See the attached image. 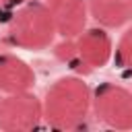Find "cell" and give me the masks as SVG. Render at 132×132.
Masks as SVG:
<instances>
[{"instance_id": "6da1fadb", "label": "cell", "mask_w": 132, "mask_h": 132, "mask_svg": "<svg viewBox=\"0 0 132 132\" xmlns=\"http://www.w3.org/2000/svg\"><path fill=\"white\" fill-rule=\"evenodd\" d=\"M93 101V91L78 76H62L47 87L43 97V120L56 130H76L87 118Z\"/></svg>"}, {"instance_id": "7a4b0ae2", "label": "cell", "mask_w": 132, "mask_h": 132, "mask_svg": "<svg viewBox=\"0 0 132 132\" xmlns=\"http://www.w3.org/2000/svg\"><path fill=\"white\" fill-rule=\"evenodd\" d=\"M54 16L43 2H27L19 6L6 29V41L21 50H45L56 35Z\"/></svg>"}, {"instance_id": "3957f363", "label": "cell", "mask_w": 132, "mask_h": 132, "mask_svg": "<svg viewBox=\"0 0 132 132\" xmlns=\"http://www.w3.org/2000/svg\"><path fill=\"white\" fill-rule=\"evenodd\" d=\"M56 56L78 72H91L111 60L113 43L103 27H91L74 39H64V43L56 47Z\"/></svg>"}, {"instance_id": "277c9868", "label": "cell", "mask_w": 132, "mask_h": 132, "mask_svg": "<svg viewBox=\"0 0 132 132\" xmlns=\"http://www.w3.org/2000/svg\"><path fill=\"white\" fill-rule=\"evenodd\" d=\"M91 107L101 124L116 130H132V91L116 82H101L93 89Z\"/></svg>"}, {"instance_id": "5b68a950", "label": "cell", "mask_w": 132, "mask_h": 132, "mask_svg": "<svg viewBox=\"0 0 132 132\" xmlns=\"http://www.w3.org/2000/svg\"><path fill=\"white\" fill-rule=\"evenodd\" d=\"M43 120V101L31 91L4 93L0 99V130L25 132L39 126Z\"/></svg>"}, {"instance_id": "8992f818", "label": "cell", "mask_w": 132, "mask_h": 132, "mask_svg": "<svg viewBox=\"0 0 132 132\" xmlns=\"http://www.w3.org/2000/svg\"><path fill=\"white\" fill-rule=\"evenodd\" d=\"M58 35L64 39H74L87 29V19H89V2L87 0H47L45 2Z\"/></svg>"}, {"instance_id": "52a82bcc", "label": "cell", "mask_w": 132, "mask_h": 132, "mask_svg": "<svg viewBox=\"0 0 132 132\" xmlns=\"http://www.w3.org/2000/svg\"><path fill=\"white\" fill-rule=\"evenodd\" d=\"M35 82L33 68L14 54H0V91L21 93L29 91Z\"/></svg>"}, {"instance_id": "ba28073f", "label": "cell", "mask_w": 132, "mask_h": 132, "mask_svg": "<svg viewBox=\"0 0 132 132\" xmlns=\"http://www.w3.org/2000/svg\"><path fill=\"white\" fill-rule=\"evenodd\" d=\"M89 14L103 29H118L132 21V0H89Z\"/></svg>"}, {"instance_id": "9c48e42d", "label": "cell", "mask_w": 132, "mask_h": 132, "mask_svg": "<svg viewBox=\"0 0 132 132\" xmlns=\"http://www.w3.org/2000/svg\"><path fill=\"white\" fill-rule=\"evenodd\" d=\"M111 60L116 62L118 68H132V25L118 39V43L113 47Z\"/></svg>"}, {"instance_id": "30bf717a", "label": "cell", "mask_w": 132, "mask_h": 132, "mask_svg": "<svg viewBox=\"0 0 132 132\" xmlns=\"http://www.w3.org/2000/svg\"><path fill=\"white\" fill-rule=\"evenodd\" d=\"M27 2H31V0H0V4L2 6H8V8H19V6L27 4Z\"/></svg>"}]
</instances>
